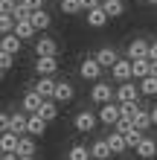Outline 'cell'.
Here are the masks:
<instances>
[{"mask_svg": "<svg viewBox=\"0 0 157 160\" xmlns=\"http://www.w3.org/2000/svg\"><path fill=\"white\" fill-rule=\"evenodd\" d=\"M114 96H116V93H114V88H110V82H96L93 90H90V99H93L99 108H102V105H110V99H114Z\"/></svg>", "mask_w": 157, "mask_h": 160, "instance_id": "1", "label": "cell"}, {"mask_svg": "<svg viewBox=\"0 0 157 160\" xmlns=\"http://www.w3.org/2000/svg\"><path fill=\"white\" fill-rule=\"evenodd\" d=\"M110 76H114V82H131L134 79V61L131 58H119L116 64H114V70H110Z\"/></svg>", "mask_w": 157, "mask_h": 160, "instance_id": "2", "label": "cell"}, {"mask_svg": "<svg viewBox=\"0 0 157 160\" xmlns=\"http://www.w3.org/2000/svg\"><path fill=\"white\" fill-rule=\"evenodd\" d=\"M137 99H140V84L125 82V84L116 88V102L119 105H131V102H137Z\"/></svg>", "mask_w": 157, "mask_h": 160, "instance_id": "3", "label": "cell"}, {"mask_svg": "<svg viewBox=\"0 0 157 160\" xmlns=\"http://www.w3.org/2000/svg\"><path fill=\"white\" fill-rule=\"evenodd\" d=\"M96 122H99V117L93 111H79L76 119H73V125H76V131H81V134H90V131L96 128Z\"/></svg>", "mask_w": 157, "mask_h": 160, "instance_id": "4", "label": "cell"}, {"mask_svg": "<svg viewBox=\"0 0 157 160\" xmlns=\"http://www.w3.org/2000/svg\"><path fill=\"white\" fill-rule=\"evenodd\" d=\"M79 73H81V79H87V82H99V76H102V64H99L93 55H90V58L81 61Z\"/></svg>", "mask_w": 157, "mask_h": 160, "instance_id": "5", "label": "cell"}, {"mask_svg": "<svg viewBox=\"0 0 157 160\" xmlns=\"http://www.w3.org/2000/svg\"><path fill=\"white\" fill-rule=\"evenodd\" d=\"M151 55V44L143 41V38H134L131 44H128V58L131 61H140V58H149Z\"/></svg>", "mask_w": 157, "mask_h": 160, "instance_id": "6", "label": "cell"}, {"mask_svg": "<svg viewBox=\"0 0 157 160\" xmlns=\"http://www.w3.org/2000/svg\"><path fill=\"white\" fill-rule=\"evenodd\" d=\"M35 55H38V58H55V55H58L55 38H38L35 41Z\"/></svg>", "mask_w": 157, "mask_h": 160, "instance_id": "7", "label": "cell"}, {"mask_svg": "<svg viewBox=\"0 0 157 160\" xmlns=\"http://www.w3.org/2000/svg\"><path fill=\"white\" fill-rule=\"evenodd\" d=\"M44 102H47V99H44V96H38V93H35V90H29V93H23V99H21V108H23V114H38V111H41V105H44Z\"/></svg>", "mask_w": 157, "mask_h": 160, "instance_id": "8", "label": "cell"}, {"mask_svg": "<svg viewBox=\"0 0 157 160\" xmlns=\"http://www.w3.org/2000/svg\"><path fill=\"white\" fill-rule=\"evenodd\" d=\"M99 122H105L108 128H116V122H119V105H102L99 108Z\"/></svg>", "mask_w": 157, "mask_h": 160, "instance_id": "9", "label": "cell"}, {"mask_svg": "<svg viewBox=\"0 0 157 160\" xmlns=\"http://www.w3.org/2000/svg\"><path fill=\"white\" fill-rule=\"evenodd\" d=\"M35 70H38L41 79H52L55 70H58V58H38L35 61Z\"/></svg>", "mask_w": 157, "mask_h": 160, "instance_id": "10", "label": "cell"}, {"mask_svg": "<svg viewBox=\"0 0 157 160\" xmlns=\"http://www.w3.org/2000/svg\"><path fill=\"white\" fill-rule=\"evenodd\" d=\"M93 58L102 64V67H110V70H114V64L119 61V55H116V50H114V47H102V50H99Z\"/></svg>", "mask_w": 157, "mask_h": 160, "instance_id": "11", "label": "cell"}, {"mask_svg": "<svg viewBox=\"0 0 157 160\" xmlns=\"http://www.w3.org/2000/svg\"><path fill=\"white\" fill-rule=\"evenodd\" d=\"M55 88H58V82L55 79H41L38 84H35V93L44 99H55Z\"/></svg>", "mask_w": 157, "mask_h": 160, "instance_id": "12", "label": "cell"}, {"mask_svg": "<svg viewBox=\"0 0 157 160\" xmlns=\"http://www.w3.org/2000/svg\"><path fill=\"white\" fill-rule=\"evenodd\" d=\"M17 143H21V137L12 134V131H6V134L0 137V148H3V154H17Z\"/></svg>", "mask_w": 157, "mask_h": 160, "instance_id": "13", "label": "cell"}, {"mask_svg": "<svg viewBox=\"0 0 157 160\" xmlns=\"http://www.w3.org/2000/svg\"><path fill=\"white\" fill-rule=\"evenodd\" d=\"M90 154H93V160H108V157L114 154V152H110V146H108V140L102 137V140H96V143L90 146Z\"/></svg>", "mask_w": 157, "mask_h": 160, "instance_id": "14", "label": "cell"}, {"mask_svg": "<svg viewBox=\"0 0 157 160\" xmlns=\"http://www.w3.org/2000/svg\"><path fill=\"white\" fill-rule=\"evenodd\" d=\"M105 140H108V146H110V152H114V154H119V152H125V148H128L125 134H119V131H110Z\"/></svg>", "mask_w": 157, "mask_h": 160, "instance_id": "15", "label": "cell"}, {"mask_svg": "<svg viewBox=\"0 0 157 160\" xmlns=\"http://www.w3.org/2000/svg\"><path fill=\"white\" fill-rule=\"evenodd\" d=\"M15 35H17L21 41H26V38H35V35H38V29H35L32 18H29V21H17V29H15Z\"/></svg>", "mask_w": 157, "mask_h": 160, "instance_id": "16", "label": "cell"}, {"mask_svg": "<svg viewBox=\"0 0 157 160\" xmlns=\"http://www.w3.org/2000/svg\"><path fill=\"white\" fill-rule=\"evenodd\" d=\"M44 131H47V119L41 114H32L29 117V137H44Z\"/></svg>", "mask_w": 157, "mask_h": 160, "instance_id": "17", "label": "cell"}, {"mask_svg": "<svg viewBox=\"0 0 157 160\" xmlns=\"http://www.w3.org/2000/svg\"><path fill=\"white\" fill-rule=\"evenodd\" d=\"M137 154H140L143 160H151L154 154H157V140H151V137H145L140 146H137Z\"/></svg>", "mask_w": 157, "mask_h": 160, "instance_id": "18", "label": "cell"}, {"mask_svg": "<svg viewBox=\"0 0 157 160\" xmlns=\"http://www.w3.org/2000/svg\"><path fill=\"white\" fill-rule=\"evenodd\" d=\"M76 96V88H73L70 82H58V88H55V102H70Z\"/></svg>", "mask_w": 157, "mask_h": 160, "instance_id": "19", "label": "cell"}, {"mask_svg": "<svg viewBox=\"0 0 157 160\" xmlns=\"http://www.w3.org/2000/svg\"><path fill=\"white\" fill-rule=\"evenodd\" d=\"M17 157H35V137H21V143H17Z\"/></svg>", "mask_w": 157, "mask_h": 160, "instance_id": "20", "label": "cell"}, {"mask_svg": "<svg viewBox=\"0 0 157 160\" xmlns=\"http://www.w3.org/2000/svg\"><path fill=\"white\" fill-rule=\"evenodd\" d=\"M105 23H108L105 9H93V12H87V26H93V29H102Z\"/></svg>", "mask_w": 157, "mask_h": 160, "instance_id": "21", "label": "cell"}, {"mask_svg": "<svg viewBox=\"0 0 157 160\" xmlns=\"http://www.w3.org/2000/svg\"><path fill=\"white\" fill-rule=\"evenodd\" d=\"M102 9H105L108 18H119L125 12V3H122V0H102Z\"/></svg>", "mask_w": 157, "mask_h": 160, "instance_id": "22", "label": "cell"}, {"mask_svg": "<svg viewBox=\"0 0 157 160\" xmlns=\"http://www.w3.org/2000/svg\"><path fill=\"white\" fill-rule=\"evenodd\" d=\"M21 47H23V41L17 38V35H3V52L17 55V52H21Z\"/></svg>", "mask_w": 157, "mask_h": 160, "instance_id": "23", "label": "cell"}, {"mask_svg": "<svg viewBox=\"0 0 157 160\" xmlns=\"http://www.w3.org/2000/svg\"><path fill=\"white\" fill-rule=\"evenodd\" d=\"M90 157H93V154H90V148L81 146V143L70 146V152H67V160H90Z\"/></svg>", "mask_w": 157, "mask_h": 160, "instance_id": "24", "label": "cell"}, {"mask_svg": "<svg viewBox=\"0 0 157 160\" xmlns=\"http://www.w3.org/2000/svg\"><path fill=\"white\" fill-rule=\"evenodd\" d=\"M32 23H35V29L38 32H44V29H50V23H52V18H50V12H32Z\"/></svg>", "mask_w": 157, "mask_h": 160, "instance_id": "25", "label": "cell"}, {"mask_svg": "<svg viewBox=\"0 0 157 160\" xmlns=\"http://www.w3.org/2000/svg\"><path fill=\"white\" fill-rule=\"evenodd\" d=\"M151 76V61L149 58H140V61H134V79H149Z\"/></svg>", "mask_w": 157, "mask_h": 160, "instance_id": "26", "label": "cell"}, {"mask_svg": "<svg viewBox=\"0 0 157 160\" xmlns=\"http://www.w3.org/2000/svg\"><path fill=\"white\" fill-rule=\"evenodd\" d=\"M38 114L47 119V122H52L55 117H58V102H55V99H47V102L41 105V111H38Z\"/></svg>", "mask_w": 157, "mask_h": 160, "instance_id": "27", "label": "cell"}, {"mask_svg": "<svg viewBox=\"0 0 157 160\" xmlns=\"http://www.w3.org/2000/svg\"><path fill=\"white\" fill-rule=\"evenodd\" d=\"M140 114V102H131V105H119V119L134 122V117Z\"/></svg>", "mask_w": 157, "mask_h": 160, "instance_id": "28", "label": "cell"}, {"mask_svg": "<svg viewBox=\"0 0 157 160\" xmlns=\"http://www.w3.org/2000/svg\"><path fill=\"white\" fill-rule=\"evenodd\" d=\"M154 122H151V111H143L140 108V114L134 117V128H140V131H145V128H151Z\"/></svg>", "mask_w": 157, "mask_h": 160, "instance_id": "29", "label": "cell"}, {"mask_svg": "<svg viewBox=\"0 0 157 160\" xmlns=\"http://www.w3.org/2000/svg\"><path fill=\"white\" fill-rule=\"evenodd\" d=\"M140 93H145V96H157V76H149L140 82Z\"/></svg>", "mask_w": 157, "mask_h": 160, "instance_id": "30", "label": "cell"}, {"mask_svg": "<svg viewBox=\"0 0 157 160\" xmlns=\"http://www.w3.org/2000/svg\"><path fill=\"white\" fill-rule=\"evenodd\" d=\"M143 131L140 128H131V131H128V134H125V143H128V148H134V152H137V146H140L143 143Z\"/></svg>", "mask_w": 157, "mask_h": 160, "instance_id": "31", "label": "cell"}, {"mask_svg": "<svg viewBox=\"0 0 157 160\" xmlns=\"http://www.w3.org/2000/svg\"><path fill=\"white\" fill-rule=\"evenodd\" d=\"M0 29H3V35H15V29H17L15 15H3L0 18Z\"/></svg>", "mask_w": 157, "mask_h": 160, "instance_id": "32", "label": "cell"}, {"mask_svg": "<svg viewBox=\"0 0 157 160\" xmlns=\"http://www.w3.org/2000/svg\"><path fill=\"white\" fill-rule=\"evenodd\" d=\"M61 12L76 15V12H85V9H81V0H61Z\"/></svg>", "mask_w": 157, "mask_h": 160, "instance_id": "33", "label": "cell"}, {"mask_svg": "<svg viewBox=\"0 0 157 160\" xmlns=\"http://www.w3.org/2000/svg\"><path fill=\"white\" fill-rule=\"evenodd\" d=\"M44 3V0H21V3H17V6H21V9H26V12H41V6Z\"/></svg>", "mask_w": 157, "mask_h": 160, "instance_id": "34", "label": "cell"}, {"mask_svg": "<svg viewBox=\"0 0 157 160\" xmlns=\"http://www.w3.org/2000/svg\"><path fill=\"white\" fill-rule=\"evenodd\" d=\"M0 67H3V73H9L15 67V55H9V52H0Z\"/></svg>", "mask_w": 157, "mask_h": 160, "instance_id": "35", "label": "cell"}, {"mask_svg": "<svg viewBox=\"0 0 157 160\" xmlns=\"http://www.w3.org/2000/svg\"><path fill=\"white\" fill-rule=\"evenodd\" d=\"M0 9H3V15H15L17 3H15V0H0Z\"/></svg>", "mask_w": 157, "mask_h": 160, "instance_id": "36", "label": "cell"}, {"mask_svg": "<svg viewBox=\"0 0 157 160\" xmlns=\"http://www.w3.org/2000/svg\"><path fill=\"white\" fill-rule=\"evenodd\" d=\"M81 9H85V12H93V9H102V0H81Z\"/></svg>", "mask_w": 157, "mask_h": 160, "instance_id": "37", "label": "cell"}, {"mask_svg": "<svg viewBox=\"0 0 157 160\" xmlns=\"http://www.w3.org/2000/svg\"><path fill=\"white\" fill-rule=\"evenodd\" d=\"M149 61H157V41H151V55H149Z\"/></svg>", "mask_w": 157, "mask_h": 160, "instance_id": "38", "label": "cell"}, {"mask_svg": "<svg viewBox=\"0 0 157 160\" xmlns=\"http://www.w3.org/2000/svg\"><path fill=\"white\" fill-rule=\"evenodd\" d=\"M151 122H154V125H157V105L151 108Z\"/></svg>", "mask_w": 157, "mask_h": 160, "instance_id": "39", "label": "cell"}, {"mask_svg": "<svg viewBox=\"0 0 157 160\" xmlns=\"http://www.w3.org/2000/svg\"><path fill=\"white\" fill-rule=\"evenodd\" d=\"M145 3H151V6H157V0H145Z\"/></svg>", "mask_w": 157, "mask_h": 160, "instance_id": "40", "label": "cell"}, {"mask_svg": "<svg viewBox=\"0 0 157 160\" xmlns=\"http://www.w3.org/2000/svg\"><path fill=\"white\" fill-rule=\"evenodd\" d=\"M21 160H35V157H21Z\"/></svg>", "mask_w": 157, "mask_h": 160, "instance_id": "41", "label": "cell"}, {"mask_svg": "<svg viewBox=\"0 0 157 160\" xmlns=\"http://www.w3.org/2000/svg\"><path fill=\"white\" fill-rule=\"evenodd\" d=\"M17 3H21V0H17Z\"/></svg>", "mask_w": 157, "mask_h": 160, "instance_id": "42", "label": "cell"}]
</instances>
